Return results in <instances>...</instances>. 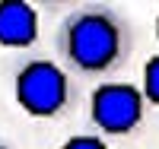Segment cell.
Masks as SVG:
<instances>
[{"label":"cell","mask_w":159,"mask_h":149,"mask_svg":"<svg viewBox=\"0 0 159 149\" xmlns=\"http://www.w3.org/2000/svg\"><path fill=\"white\" fill-rule=\"evenodd\" d=\"M134 32L111 3H83L61 16L54 29V54L67 73L86 79H108L127 64Z\"/></svg>","instance_id":"1"},{"label":"cell","mask_w":159,"mask_h":149,"mask_svg":"<svg viewBox=\"0 0 159 149\" xmlns=\"http://www.w3.org/2000/svg\"><path fill=\"white\" fill-rule=\"evenodd\" d=\"M13 99L29 117L54 121L76 105L73 73L61 67L57 57L25 54L13 64Z\"/></svg>","instance_id":"2"},{"label":"cell","mask_w":159,"mask_h":149,"mask_svg":"<svg viewBox=\"0 0 159 149\" xmlns=\"http://www.w3.org/2000/svg\"><path fill=\"white\" fill-rule=\"evenodd\" d=\"M89 121L102 137H130L147 121V95L137 83L102 79L89 92Z\"/></svg>","instance_id":"3"},{"label":"cell","mask_w":159,"mask_h":149,"mask_svg":"<svg viewBox=\"0 0 159 149\" xmlns=\"http://www.w3.org/2000/svg\"><path fill=\"white\" fill-rule=\"evenodd\" d=\"M38 38V10L22 0L0 3V45L7 48H32Z\"/></svg>","instance_id":"4"},{"label":"cell","mask_w":159,"mask_h":149,"mask_svg":"<svg viewBox=\"0 0 159 149\" xmlns=\"http://www.w3.org/2000/svg\"><path fill=\"white\" fill-rule=\"evenodd\" d=\"M143 95H147V102L159 105V57H153L147 64V73H143Z\"/></svg>","instance_id":"5"},{"label":"cell","mask_w":159,"mask_h":149,"mask_svg":"<svg viewBox=\"0 0 159 149\" xmlns=\"http://www.w3.org/2000/svg\"><path fill=\"white\" fill-rule=\"evenodd\" d=\"M57 149H108V146L96 133H76V137H67Z\"/></svg>","instance_id":"6"},{"label":"cell","mask_w":159,"mask_h":149,"mask_svg":"<svg viewBox=\"0 0 159 149\" xmlns=\"http://www.w3.org/2000/svg\"><path fill=\"white\" fill-rule=\"evenodd\" d=\"M0 149H13V146H10V143H3V140H0Z\"/></svg>","instance_id":"7"}]
</instances>
